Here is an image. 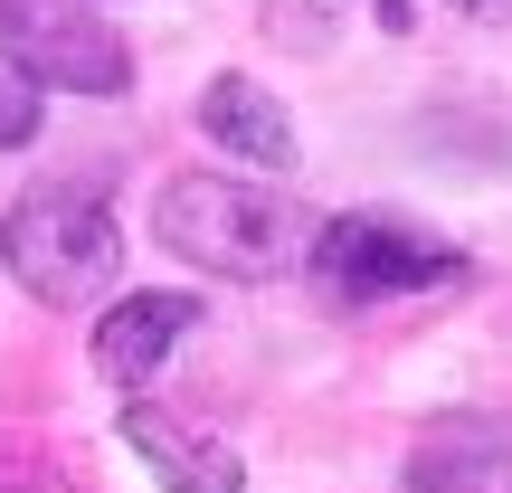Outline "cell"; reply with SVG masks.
<instances>
[{"label": "cell", "mask_w": 512, "mask_h": 493, "mask_svg": "<svg viewBox=\"0 0 512 493\" xmlns=\"http://www.w3.org/2000/svg\"><path fill=\"white\" fill-rule=\"evenodd\" d=\"M190 323H200V304H190V294H133V304H114L105 323H95V370H105L114 389H143L152 370L181 351Z\"/></svg>", "instance_id": "8992f818"}, {"label": "cell", "mask_w": 512, "mask_h": 493, "mask_svg": "<svg viewBox=\"0 0 512 493\" xmlns=\"http://www.w3.org/2000/svg\"><path fill=\"white\" fill-rule=\"evenodd\" d=\"M38 133V86L29 76H0V152H19Z\"/></svg>", "instance_id": "9c48e42d"}, {"label": "cell", "mask_w": 512, "mask_h": 493, "mask_svg": "<svg viewBox=\"0 0 512 493\" xmlns=\"http://www.w3.org/2000/svg\"><path fill=\"white\" fill-rule=\"evenodd\" d=\"M304 266L323 275L342 304H399V294H427V285H456L465 256L446 238H427L418 219H399V209H351V219L313 228Z\"/></svg>", "instance_id": "3957f363"}, {"label": "cell", "mask_w": 512, "mask_h": 493, "mask_svg": "<svg viewBox=\"0 0 512 493\" xmlns=\"http://www.w3.org/2000/svg\"><path fill=\"white\" fill-rule=\"evenodd\" d=\"M370 10H380V29H408V19H418L408 0H370Z\"/></svg>", "instance_id": "30bf717a"}, {"label": "cell", "mask_w": 512, "mask_h": 493, "mask_svg": "<svg viewBox=\"0 0 512 493\" xmlns=\"http://www.w3.org/2000/svg\"><path fill=\"white\" fill-rule=\"evenodd\" d=\"M124 446L152 465V484H162V493H238V484H247V465L228 456L219 437L181 427L171 408H152V399H133V408H124Z\"/></svg>", "instance_id": "5b68a950"}, {"label": "cell", "mask_w": 512, "mask_h": 493, "mask_svg": "<svg viewBox=\"0 0 512 493\" xmlns=\"http://www.w3.org/2000/svg\"><path fill=\"white\" fill-rule=\"evenodd\" d=\"M0 266L38 294V304H95L124 275V228H114L105 190L86 181H38L29 200L0 219Z\"/></svg>", "instance_id": "7a4b0ae2"}, {"label": "cell", "mask_w": 512, "mask_h": 493, "mask_svg": "<svg viewBox=\"0 0 512 493\" xmlns=\"http://www.w3.org/2000/svg\"><path fill=\"white\" fill-rule=\"evenodd\" d=\"M200 133H209V143H228L256 171H285L294 162V114L275 105L256 76H219V86L200 95Z\"/></svg>", "instance_id": "52a82bcc"}, {"label": "cell", "mask_w": 512, "mask_h": 493, "mask_svg": "<svg viewBox=\"0 0 512 493\" xmlns=\"http://www.w3.org/2000/svg\"><path fill=\"white\" fill-rule=\"evenodd\" d=\"M0 57L29 86H67V95H124L133 86V48L86 0H0Z\"/></svg>", "instance_id": "277c9868"}, {"label": "cell", "mask_w": 512, "mask_h": 493, "mask_svg": "<svg viewBox=\"0 0 512 493\" xmlns=\"http://www.w3.org/2000/svg\"><path fill=\"white\" fill-rule=\"evenodd\" d=\"M465 10H484V19H494V10H512V0H465Z\"/></svg>", "instance_id": "8fae6325"}, {"label": "cell", "mask_w": 512, "mask_h": 493, "mask_svg": "<svg viewBox=\"0 0 512 493\" xmlns=\"http://www.w3.org/2000/svg\"><path fill=\"white\" fill-rule=\"evenodd\" d=\"M494 484V446L484 437H427L408 456V493H484Z\"/></svg>", "instance_id": "ba28073f"}, {"label": "cell", "mask_w": 512, "mask_h": 493, "mask_svg": "<svg viewBox=\"0 0 512 493\" xmlns=\"http://www.w3.org/2000/svg\"><path fill=\"white\" fill-rule=\"evenodd\" d=\"M152 228H162L171 256L228 275V285H275V275H294L304 247H313V219L285 200V190L228 181V171H181V181H162Z\"/></svg>", "instance_id": "6da1fadb"}]
</instances>
